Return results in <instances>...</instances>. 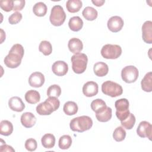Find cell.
<instances>
[{
  "label": "cell",
  "mask_w": 152,
  "mask_h": 152,
  "mask_svg": "<svg viewBox=\"0 0 152 152\" xmlns=\"http://www.w3.org/2000/svg\"><path fill=\"white\" fill-rule=\"evenodd\" d=\"M24 53V48L20 44L14 45L4 58L5 65L10 68H17L21 62Z\"/></svg>",
  "instance_id": "obj_1"
},
{
  "label": "cell",
  "mask_w": 152,
  "mask_h": 152,
  "mask_svg": "<svg viewBox=\"0 0 152 152\" xmlns=\"http://www.w3.org/2000/svg\"><path fill=\"white\" fill-rule=\"evenodd\" d=\"M60 106L58 97H49L45 102L40 103L36 107V112L40 115H49L56 110Z\"/></svg>",
  "instance_id": "obj_2"
},
{
  "label": "cell",
  "mask_w": 152,
  "mask_h": 152,
  "mask_svg": "<svg viewBox=\"0 0 152 152\" xmlns=\"http://www.w3.org/2000/svg\"><path fill=\"white\" fill-rule=\"evenodd\" d=\"M93 126V121L88 116H81L73 118L69 124L70 128L73 131L83 132L90 129Z\"/></svg>",
  "instance_id": "obj_3"
},
{
  "label": "cell",
  "mask_w": 152,
  "mask_h": 152,
  "mask_svg": "<svg viewBox=\"0 0 152 152\" xmlns=\"http://www.w3.org/2000/svg\"><path fill=\"white\" fill-rule=\"evenodd\" d=\"M71 60L72 69L75 73L80 74L86 71L88 62V58L85 53H75L71 56Z\"/></svg>",
  "instance_id": "obj_4"
},
{
  "label": "cell",
  "mask_w": 152,
  "mask_h": 152,
  "mask_svg": "<svg viewBox=\"0 0 152 152\" xmlns=\"http://www.w3.org/2000/svg\"><path fill=\"white\" fill-rule=\"evenodd\" d=\"M102 91L103 94L112 97L121 96L123 93V89L121 85L109 80L104 81L102 84Z\"/></svg>",
  "instance_id": "obj_5"
},
{
  "label": "cell",
  "mask_w": 152,
  "mask_h": 152,
  "mask_svg": "<svg viewBox=\"0 0 152 152\" xmlns=\"http://www.w3.org/2000/svg\"><path fill=\"white\" fill-rule=\"evenodd\" d=\"M66 19V14L63 8L56 5L52 7L49 17V20L51 24L55 26H61Z\"/></svg>",
  "instance_id": "obj_6"
},
{
  "label": "cell",
  "mask_w": 152,
  "mask_h": 152,
  "mask_svg": "<svg viewBox=\"0 0 152 152\" xmlns=\"http://www.w3.org/2000/svg\"><path fill=\"white\" fill-rule=\"evenodd\" d=\"M100 52L104 58L115 59L119 58L122 54V48L118 45L106 44L102 47Z\"/></svg>",
  "instance_id": "obj_7"
},
{
  "label": "cell",
  "mask_w": 152,
  "mask_h": 152,
  "mask_svg": "<svg viewBox=\"0 0 152 152\" xmlns=\"http://www.w3.org/2000/svg\"><path fill=\"white\" fill-rule=\"evenodd\" d=\"M116 109V115L119 120L122 121L127 118L130 113L129 110V102L126 99L122 98L117 100L115 103Z\"/></svg>",
  "instance_id": "obj_8"
},
{
  "label": "cell",
  "mask_w": 152,
  "mask_h": 152,
  "mask_svg": "<svg viewBox=\"0 0 152 152\" xmlns=\"http://www.w3.org/2000/svg\"><path fill=\"white\" fill-rule=\"evenodd\" d=\"M139 75L138 69L133 65L125 66L121 71V77L123 81L127 83L135 82Z\"/></svg>",
  "instance_id": "obj_9"
},
{
  "label": "cell",
  "mask_w": 152,
  "mask_h": 152,
  "mask_svg": "<svg viewBox=\"0 0 152 152\" xmlns=\"http://www.w3.org/2000/svg\"><path fill=\"white\" fill-rule=\"evenodd\" d=\"M137 133L141 138H148L150 140L152 137V125L147 121H141L137 128Z\"/></svg>",
  "instance_id": "obj_10"
},
{
  "label": "cell",
  "mask_w": 152,
  "mask_h": 152,
  "mask_svg": "<svg viewBox=\"0 0 152 152\" xmlns=\"http://www.w3.org/2000/svg\"><path fill=\"white\" fill-rule=\"evenodd\" d=\"M124 24L122 18L118 15L111 17L107 21V27L110 31L113 33L119 31L123 27Z\"/></svg>",
  "instance_id": "obj_11"
},
{
  "label": "cell",
  "mask_w": 152,
  "mask_h": 152,
  "mask_svg": "<svg viewBox=\"0 0 152 152\" xmlns=\"http://www.w3.org/2000/svg\"><path fill=\"white\" fill-rule=\"evenodd\" d=\"M45 81V76L40 72H34L32 73L28 78V83L30 86L35 88L42 87Z\"/></svg>",
  "instance_id": "obj_12"
},
{
  "label": "cell",
  "mask_w": 152,
  "mask_h": 152,
  "mask_svg": "<svg viewBox=\"0 0 152 152\" xmlns=\"http://www.w3.org/2000/svg\"><path fill=\"white\" fill-rule=\"evenodd\" d=\"M53 72L57 76H64L68 71V64L63 61H57L52 66Z\"/></svg>",
  "instance_id": "obj_13"
},
{
  "label": "cell",
  "mask_w": 152,
  "mask_h": 152,
  "mask_svg": "<svg viewBox=\"0 0 152 152\" xmlns=\"http://www.w3.org/2000/svg\"><path fill=\"white\" fill-rule=\"evenodd\" d=\"M142 37L145 43H152V22L151 21H146L142 24Z\"/></svg>",
  "instance_id": "obj_14"
},
{
  "label": "cell",
  "mask_w": 152,
  "mask_h": 152,
  "mask_svg": "<svg viewBox=\"0 0 152 152\" xmlns=\"http://www.w3.org/2000/svg\"><path fill=\"white\" fill-rule=\"evenodd\" d=\"M99 86L94 81H88L83 87V93L87 97H93L98 93Z\"/></svg>",
  "instance_id": "obj_15"
},
{
  "label": "cell",
  "mask_w": 152,
  "mask_h": 152,
  "mask_svg": "<svg viewBox=\"0 0 152 152\" xmlns=\"http://www.w3.org/2000/svg\"><path fill=\"white\" fill-rule=\"evenodd\" d=\"M9 107L13 111L17 112H22L25 108V104L22 99L18 96H14L8 100Z\"/></svg>",
  "instance_id": "obj_16"
},
{
  "label": "cell",
  "mask_w": 152,
  "mask_h": 152,
  "mask_svg": "<svg viewBox=\"0 0 152 152\" xmlns=\"http://www.w3.org/2000/svg\"><path fill=\"white\" fill-rule=\"evenodd\" d=\"M23 126L29 128L33 127L36 122V118L31 112H25L23 113L20 118Z\"/></svg>",
  "instance_id": "obj_17"
},
{
  "label": "cell",
  "mask_w": 152,
  "mask_h": 152,
  "mask_svg": "<svg viewBox=\"0 0 152 152\" xmlns=\"http://www.w3.org/2000/svg\"><path fill=\"white\" fill-rule=\"evenodd\" d=\"M68 47L70 52L75 54L80 53L83 50V44L80 39L73 37L69 40Z\"/></svg>",
  "instance_id": "obj_18"
},
{
  "label": "cell",
  "mask_w": 152,
  "mask_h": 152,
  "mask_svg": "<svg viewBox=\"0 0 152 152\" xmlns=\"http://www.w3.org/2000/svg\"><path fill=\"white\" fill-rule=\"evenodd\" d=\"M93 71L96 75L98 77H104L107 74L109 67L106 63L98 62L94 65Z\"/></svg>",
  "instance_id": "obj_19"
},
{
  "label": "cell",
  "mask_w": 152,
  "mask_h": 152,
  "mask_svg": "<svg viewBox=\"0 0 152 152\" xmlns=\"http://www.w3.org/2000/svg\"><path fill=\"white\" fill-rule=\"evenodd\" d=\"M68 26L72 31H78L83 26V21L80 17L74 16L69 19Z\"/></svg>",
  "instance_id": "obj_20"
},
{
  "label": "cell",
  "mask_w": 152,
  "mask_h": 152,
  "mask_svg": "<svg viewBox=\"0 0 152 152\" xmlns=\"http://www.w3.org/2000/svg\"><path fill=\"white\" fill-rule=\"evenodd\" d=\"M141 86L142 90L145 92H151L152 91V72H147L141 82Z\"/></svg>",
  "instance_id": "obj_21"
},
{
  "label": "cell",
  "mask_w": 152,
  "mask_h": 152,
  "mask_svg": "<svg viewBox=\"0 0 152 152\" xmlns=\"http://www.w3.org/2000/svg\"><path fill=\"white\" fill-rule=\"evenodd\" d=\"M25 100L30 104H36L40 101V95L37 91L30 90L26 93Z\"/></svg>",
  "instance_id": "obj_22"
},
{
  "label": "cell",
  "mask_w": 152,
  "mask_h": 152,
  "mask_svg": "<svg viewBox=\"0 0 152 152\" xmlns=\"http://www.w3.org/2000/svg\"><path fill=\"white\" fill-rule=\"evenodd\" d=\"M83 6L82 1L80 0H68L66 3L67 10L71 13L77 12Z\"/></svg>",
  "instance_id": "obj_23"
},
{
  "label": "cell",
  "mask_w": 152,
  "mask_h": 152,
  "mask_svg": "<svg viewBox=\"0 0 152 152\" xmlns=\"http://www.w3.org/2000/svg\"><path fill=\"white\" fill-rule=\"evenodd\" d=\"M13 131L12 123L7 120H3L0 123V134L4 136H8Z\"/></svg>",
  "instance_id": "obj_24"
},
{
  "label": "cell",
  "mask_w": 152,
  "mask_h": 152,
  "mask_svg": "<svg viewBox=\"0 0 152 152\" xmlns=\"http://www.w3.org/2000/svg\"><path fill=\"white\" fill-rule=\"evenodd\" d=\"M41 142L43 147L52 148L55 144V137L52 134H46L42 137Z\"/></svg>",
  "instance_id": "obj_25"
},
{
  "label": "cell",
  "mask_w": 152,
  "mask_h": 152,
  "mask_svg": "<svg viewBox=\"0 0 152 152\" xmlns=\"http://www.w3.org/2000/svg\"><path fill=\"white\" fill-rule=\"evenodd\" d=\"M78 106L77 103L72 101H68L66 102L63 107L64 113L69 116L74 115L78 112Z\"/></svg>",
  "instance_id": "obj_26"
},
{
  "label": "cell",
  "mask_w": 152,
  "mask_h": 152,
  "mask_svg": "<svg viewBox=\"0 0 152 152\" xmlns=\"http://www.w3.org/2000/svg\"><path fill=\"white\" fill-rule=\"evenodd\" d=\"M106 107L105 102L100 99H96L91 103V108L96 113L103 112Z\"/></svg>",
  "instance_id": "obj_27"
},
{
  "label": "cell",
  "mask_w": 152,
  "mask_h": 152,
  "mask_svg": "<svg viewBox=\"0 0 152 152\" xmlns=\"http://www.w3.org/2000/svg\"><path fill=\"white\" fill-rule=\"evenodd\" d=\"M47 6L43 2L36 3L33 8V13L38 17H43L47 12Z\"/></svg>",
  "instance_id": "obj_28"
},
{
  "label": "cell",
  "mask_w": 152,
  "mask_h": 152,
  "mask_svg": "<svg viewBox=\"0 0 152 152\" xmlns=\"http://www.w3.org/2000/svg\"><path fill=\"white\" fill-rule=\"evenodd\" d=\"M83 17L88 21H93L97 17L98 12L96 9L91 7H86L83 11Z\"/></svg>",
  "instance_id": "obj_29"
},
{
  "label": "cell",
  "mask_w": 152,
  "mask_h": 152,
  "mask_svg": "<svg viewBox=\"0 0 152 152\" xmlns=\"http://www.w3.org/2000/svg\"><path fill=\"white\" fill-rule=\"evenodd\" d=\"M112 115V109L107 106L103 112L96 113V118L99 122H106L111 119Z\"/></svg>",
  "instance_id": "obj_30"
},
{
  "label": "cell",
  "mask_w": 152,
  "mask_h": 152,
  "mask_svg": "<svg viewBox=\"0 0 152 152\" xmlns=\"http://www.w3.org/2000/svg\"><path fill=\"white\" fill-rule=\"evenodd\" d=\"M72 144V138L68 135H64L59 140L58 145L61 149H68Z\"/></svg>",
  "instance_id": "obj_31"
},
{
  "label": "cell",
  "mask_w": 152,
  "mask_h": 152,
  "mask_svg": "<svg viewBox=\"0 0 152 152\" xmlns=\"http://www.w3.org/2000/svg\"><path fill=\"white\" fill-rule=\"evenodd\" d=\"M39 50L44 55L48 56L51 54L52 52V47L51 43L47 40L42 41L40 43L39 46Z\"/></svg>",
  "instance_id": "obj_32"
},
{
  "label": "cell",
  "mask_w": 152,
  "mask_h": 152,
  "mask_svg": "<svg viewBox=\"0 0 152 152\" xmlns=\"http://www.w3.org/2000/svg\"><path fill=\"white\" fill-rule=\"evenodd\" d=\"M126 137V131L122 126H118L113 131V138L118 142L123 141Z\"/></svg>",
  "instance_id": "obj_33"
},
{
  "label": "cell",
  "mask_w": 152,
  "mask_h": 152,
  "mask_svg": "<svg viewBox=\"0 0 152 152\" xmlns=\"http://www.w3.org/2000/svg\"><path fill=\"white\" fill-rule=\"evenodd\" d=\"M121 122L122 126H124V128L127 129H131L135 125V117L132 113H130L128 117L126 118L125 120L121 121Z\"/></svg>",
  "instance_id": "obj_34"
},
{
  "label": "cell",
  "mask_w": 152,
  "mask_h": 152,
  "mask_svg": "<svg viewBox=\"0 0 152 152\" xmlns=\"http://www.w3.org/2000/svg\"><path fill=\"white\" fill-rule=\"evenodd\" d=\"M61 94V88L57 84H53L49 87L47 90V96L48 97H58Z\"/></svg>",
  "instance_id": "obj_35"
},
{
  "label": "cell",
  "mask_w": 152,
  "mask_h": 152,
  "mask_svg": "<svg viewBox=\"0 0 152 152\" xmlns=\"http://www.w3.org/2000/svg\"><path fill=\"white\" fill-rule=\"evenodd\" d=\"M0 7L2 10L6 12H10L13 10L14 1L12 0H3L0 1Z\"/></svg>",
  "instance_id": "obj_36"
},
{
  "label": "cell",
  "mask_w": 152,
  "mask_h": 152,
  "mask_svg": "<svg viewBox=\"0 0 152 152\" xmlns=\"http://www.w3.org/2000/svg\"><path fill=\"white\" fill-rule=\"evenodd\" d=\"M24 146L28 151H33L36 150L37 147V143L36 140L33 138H28L26 141Z\"/></svg>",
  "instance_id": "obj_37"
},
{
  "label": "cell",
  "mask_w": 152,
  "mask_h": 152,
  "mask_svg": "<svg viewBox=\"0 0 152 152\" xmlns=\"http://www.w3.org/2000/svg\"><path fill=\"white\" fill-rule=\"evenodd\" d=\"M22 14L20 12H15L12 14L8 18V22L11 24H16L19 23L22 19Z\"/></svg>",
  "instance_id": "obj_38"
},
{
  "label": "cell",
  "mask_w": 152,
  "mask_h": 152,
  "mask_svg": "<svg viewBox=\"0 0 152 152\" xmlns=\"http://www.w3.org/2000/svg\"><path fill=\"white\" fill-rule=\"evenodd\" d=\"M14 1L13 11H21L24 7L25 1L24 0H15Z\"/></svg>",
  "instance_id": "obj_39"
},
{
  "label": "cell",
  "mask_w": 152,
  "mask_h": 152,
  "mask_svg": "<svg viewBox=\"0 0 152 152\" xmlns=\"http://www.w3.org/2000/svg\"><path fill=\"white\" fill-rule=\"evenodd\" d=\"M0 151H15V150L11 146L4 144V145H1Z\"/></svg>",
  "instance_id": "obj_40"
},
{
  "label": "cell",
  "mask_w": 152,
  "mask_h": 152,
  "mask_svg": "<svg viewBox=\"0 0 152 152\" xmlns=\"http://www.w3.org/2000/svg\"><path fill=\"white\" fill-rule=\"evenodd\" d=\"M91 2L94 4V5H96L97 7H100L103 5V4L105 2V1H104V0H95V1L92 0Z\"/></svg>",
  "instance_id": "obj_41"
}]
</instances>
